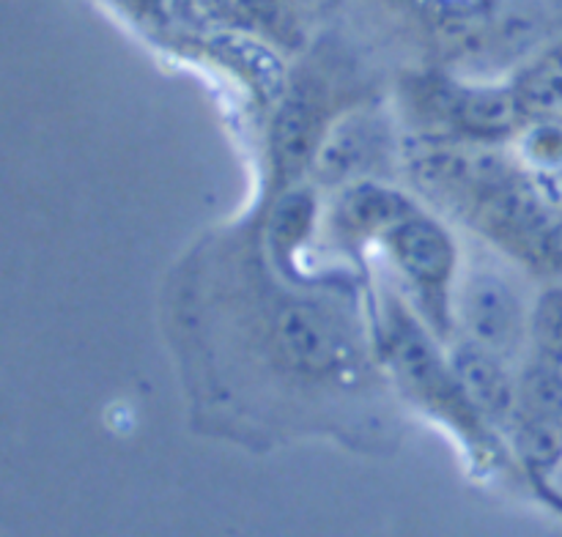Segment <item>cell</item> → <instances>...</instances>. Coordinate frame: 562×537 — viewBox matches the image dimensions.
<instances>
[{
    "label": "cell",
    "mask_w": 562,
    "mask_h": 537,
    "mask_svg": "<svg viewBox=\"0 0 562 537\" xmlns=\"http://www.w3.org/2000/svg\"><path fill=\"white\" fill-rule=\"evenodd\" d=\"M390 356L398 370L401 381L423 400L439 411L442 416L453 420L461 427L477 425V411L470 403L467 392L461 389L459 376H456L453 365H445L439 359L437 349L431 340L409 321V318H395L390 321L387 334Z\"/></svg>",
    "instance_id": "6da1fadb"
},
{
    "label": "cell",
    "mask_w": 562,
    "mask_h": 537,
    "mask_svg": "<svg viewBox=\"0 0 562 537\" xmlns=\"http://www.w3.org/2000/svg\"><path fill=\"white\" fill-rule=\"evenodd\" d=\"M274 345L291 367L322 376L344 356V332L338 321L313 301H289L274 316Z\"/></svg>",
    "instance_id": "7a4b0ae2"
},
{
    "label": "cell",
    "mask_w": 562,
    "mask_h": 537,
    "mask_svg": "<svg viewBox=\"0 0 562 537\" xmlns=\"http://www.w3.org/2000/svg\"><path fill=\"white\" fill-rule=\"evenodd\" d=\"M461 318L475 345L492 354H508L525 329L519 296L497 274H472L461 290Z\"/></svg>",
    "instance_id": "3957f363"
},
{
    "label": "cell",
    "mask_w": 562,
    "mask_h": 537,
    "mask_svg": "<svg viewBox=\"0 0 562 537\" xmlns=\"http://www.w3.org/2000/svg\"><path fill=\"white\" fill-rule=\"evenodd\" d=\"M390 250L398 266L420 285L423 290L442 288L456 266V247L445 228L426 217H406L390 230Z\"/></svg>",
    "instance_id": "277c9868"
},
{
    "label": "cell",
    "mask_w": 562,
    "mask_h": 537,
    "mask_svg": "<svg viewBox=\"0 0 562 537\" xmlns=\"http://www.w3.org/2000/svg\"><path fill=\"white\" fill-rule=\"evenodd\" d=\"M322 96L311 88H294L280 104L272 124L274 168L283 179L300 173L322 146Z\"/></svg>",
    "instance_id": "5b68a950"
},
{
    "label": "cell",
    "mask_w": 562,
    "mask_h": 537,
    "mask_svg": "<svg viewBox=\"0 0 562 537\" xmlns=\"http://www.w3.org/2000/svg\"><path fill=\"white\" fill-rule=\"evenodd\" d=\"M453 370L477 414L497 422L514 414L519 392L497 354L481 349V345H464L456 351Z\"/></svg>",
    "instance_id": "8992f818"
},
{
    "label": "cell",
    "mask_w": 562,
    "mask_h": 537,
    "mask_svg": "<svg viewBox=\"0 0 562 537\" xmlns=\"http://www.w3.org/2000/svg\"><path fill=\"white\" fill-rule=\"evenodd\" d=\"M412 214L415 212L409 201L398 192L379 184H355L340 195L333 222L346 239H368V236L390 233Z\"/></svg>",
    "instance_id": "52a82bcc"
},
{
    "label": "cell",
    "mask_w": 562,
    "mask_h": 537,
    "mask_svg": "<svg viewBox=\"0 0 562 537\" xmlns=\"http://www.w3.org/2000/svg\"><path fill=\"white\" fill-rule=\"evenodd\" d=\"M521 102L516 93L508 91H470L456 102V115L461 126L472 135L497 137L505 135L519 118Z\"/></svg>",
    "instance_id": "ba28073f"
},
{
    "label": "cell",
    "mask_w": 562,
    "mask_h": 537,
    "mask_svg": "<svg viewBox=\"0 0 562 537\" xmlns=\"http://www.w3.org/2000/svg\"><path fill=\"white\" fill-rule=\"evenodd\" d=\"M488 190L492 192H488L486 201H483V212L492 219L494 228L508 230V233L514 236H527L541 230V206H538V201L532 197V192L514 184V181L492 184Z\"/></svg>",
    "instance_id": "9c48e42d"
},
{
    "label": "cell",
    "mask_w": 562,
    "mask_h": 537,
    "mask_svg": "<svg viewBox=\"0 0 562 537\" xmlns=\"http://www.w3.org/2000/svg\"><path fill=\"white\" fill-rule=\"evenodd\" d=\"M316 217V197L305 190H289L269 214V244L278 255H291L307 239Z\"/></svg>",
    "instance_id": "30bf717a"
},
{
    "label": "cell",
    "mask_w": 562,
    "mask_h": 537,
    "mask_svg": "<svg viewBox=\"0 0 562 537\" xmlns=\"http://www.w3.org/2000/svg\"><path fill=\"white\" fill-rule=\"evenodd\" d=\"M368 151H371V140H368V132L360 124H340L338 129L329 132L327 137L318 146L316 157V173L324 181H344L349 179L355 170H360V164L366 162Z\"/></svg>",
    "instance_id": "8fae6325"
},
{
    "label": "cell",
    "mask_w": 562,
    "mask_h": 537,
    "mask_svg": "<svg viewBox=\"0 0 562 537\" xmlns=\"http://www.w3.org/2000/svg\"><path fill=\"white\" fill-rule=\"evenodd\" d=\"M521 403L527 416H552L562 420V370L560 362L541 359L530 367L521 384Z\"/></svg>",
    "instance_id": "7c38bea8"
},
{
    "label": "cell",
    "mask_w": 562,
    "mask_h": 537,
    "mask_svg": "<svg viewBox=\"0 0 562 537\" xmlns=\"http://www.w3.org/2000/svg\"><path fill=\"white\" fill-rule=\"evenodd\" d=\"M532 338L543 359L562 362V288H552L541 296L532 316Z\"/></svg>",
    "instance_id": "4fadbf2b"
},
{
    "label": "cell",
    "mask_w": 562,
    "mask_h": 537,
    "mask_svg": "<svg viewBox=\"0 0 562 537\" xmlns=\"http://www.w3.org/2000/svg\"><path fill=\"white\" fill-rule=\"evenodd\" d=\"M521 110L532 115L558 121L562 118V75L560 71H538L525 82L519 93Z\"/></svg>",
    "instance_id": "5bb4252c"
},
{
    "label": "cell",
    "mask_w": 562,
    "mask_h": 537,
    "mask_svg": "<svg viewBox=\"0 0 562 537\" xmlns=\"http://www.w3.org/2000/svg\"><path fill=\"white\" fill-rule=\"evenodd\" d=\"M521 447L530 458L554 460L562 453V422L552 416H527L525 427H521Z\"/></svg>",
    "instance_id": "9a60e30c"
},
{
    "label": "cell",
    "mask_w": 562,
    "mask_h": 537,
    "mask_svg": "<svg viewBox=\"0 0 562 537\" xmlns=\"http://www.w3.org/2000/svg\"><path fill=\"white\" fill-rule=\"evenodd\" d=\"M220 3H223L225 9L236 11V14L256 16V14H263V11H267L274 0H220Z\"/></svg>",
    "instance_id": "2e32d148"
}]
</instances>
